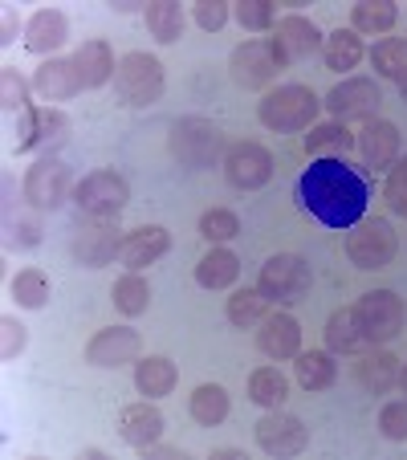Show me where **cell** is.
<instances>
[{
  "label": "cell",
  "mask_w": 407,
  "mask_h": 460,
  "mask_svg": "<svg viewBox=\"0 0 407 460\" xmlns=\"http://www.w3.org/2000/svg\"><path fill=\"white\" fill-rule=\"evenodd\" d=\"M297 200L326 228H355L367 217L371 188L347 159H314L297 180Z\"/></svg>",
  "instance_id": "obj_1"
},
{
  "label": "cell",
  "mask_w": 407,
  "mask_h": 460,
  "mask_svg": "<svg viewBox=\"0 0 407 460\" xmlns=\"http://www.w3.org/2000/svg\"><path fill=\"white\" fill-rule=\"evenodd\" d=\"M167 151H172V159L180 167H188V172H208V167L225 164L228 139H225V130H220L212 119L188 114V119H175L172 122Z\"/></svg>",
  "instance_id": "obj_2"
},
{
  "label": "cell",
  "mask_w": 407,
  "mask_h": 460,
  "mask_svg": "<svg viewBox=\"0 0 407 460\" xmlns=\"http://www.w3.org/2000/svg\"><path fill=\"white\" fill-rule=\"evenodd\" d=\"M322 111V98L314 94L310 86H297V82H286V86L269 90L257 106L261 127H269L273 135H294V130L314 127Z\"/></svg>",
  "instance_id": "obj_3"
},
{
  "label": "cell",
  "mask_w": 407,
  "mask_h": 460,
  "mask_svg": "<svg viewBox=\"0 0 407 460\" xmlns=\"http://www.w3.org/2000/svg\"><path fill=\"white\" fill-rule=\"evenodd\" d=\"M164 61L151 53H127L114 70V98L130 111H147L164 98Z\"/></svg>",
  "instance_id": "obj_4"
},
{
  "label": "cell",
  "mask_w": 407,
  "mask_h": 460,
  "mask_svg": "<svg viewBox=\"0 0 407 460\" xmlns=\"http://www.w3.org/2000/svg\"><path fill=\"white\" fill-rule=\"evenodd\" d=\"M74 167L58 155H41L25 172V204L33 212H58L66 200H74Z\"/></svg>",
  "instance_id": "obj_5"
},
{
  "label": "cell",
  "mask_w": 407,
  "mask_h": 460,
  "mask_svg": "<svg viewBox=\"0 0 407 460\" xmlns=\"http://www.w3.org/2000/svg\"><path fill=\"white\" fill-rule=\"evenodd\" d=\"M310 281H314V273L297 252H278V257H269L265 265H261L257 289L273 305H297L310 294Z\"/></svg>",
  "instance_id": "obj_6"
},
{
  "label": "cell",
  "mask_w": 407,
  "mask_h": 460,
  "mask_svg": "<svg viewBox=\"0 0 407 460\" xmlns=\"http://www.w3.org/2000/svg\"><path fill=\"white\" fill-rule=\"evenodd\" d=\"M281 70H286V58L278 53V45H273V41H261V37H252V41H241L233 49V58H228V74H233V82L241 90H265V86H273Z\"/></svg>",
  "instance_id": "obj_7"
},
{
  "label": "cell",
  "mask_w": 407,
  "mask_h": 460,
  "mask_svg": "<svg viewBox=\"0 0 407 460\" xmlns=\"http://www.w3.org/2000/svg\"><path fill=\"white\" fill-rule=\"evenodd\" d=\"M122 252L119 217H86L74 233V261L82 270H102Z\"/></svg>",
  "instance_id": "obj_8"
},
{
  "label": "cell",
  "mask_w": 407,
  "mask_h": 460,
  "mask_svg": "<svg viewBox=\"0 0 407 460\" xmlns=\"http://www.w3.org/2000/svg\"><path fill=\"white\" fill-rule=\"evenodd\" d=\"M334 122H375L383 106V90L375 78H342L322 102Z\"/></svg>",
  "instance_id": "obj_9"
},
{
  "label": "cell",
  "mask_w": 407,
  "mask_h": 460,
  "mask_svg": "<svg viewBox=\"0 0 407 460\" xmlns=\"http://www.w3.org/2000/svg\"><path fill=\"white\" fill-rule=\"evenodd\" d=\"M74 204L82 217H119L130 204V183L119 172H90L74 188Z\"/></svg>",
  "instance_id": "obj_10"
},
{
  "label": "cell",
  "mask_w": 407,
  "mask_h": 460,
  "mask_svg": "<svg viewBox=\"0 0 407 460\" xmlns=\"http://www.w3.org/2000/svg\"><path fill=\"white\" fill-rule=\"evenodd\" d=\"M399 252V236L391 220H358L355 233L347 236V257L358 270H387Z\"/></svg>",
  "instance_id": "obj_11"
},
{
  "label": "cell",
  "mask_w": 407,
  "mask_h": 460,
  "mask_svg": "<svg viewBox=\"0 0 407 460\" xmlns=\"http://www.w3.org/2000/svg\"><path fill=\"white\" fill-rule=\"evenodd\" d=\"M355 310H358V322H363L371 347H387V342L403 331V322H407L403 297L391 294V289H371V294H363Z\"/></svg>",
  "instance_id": "obj_12"
},
{
  "label": "cell",
  "mask_w": 407,
  "mask_h": 460,
  "mask_svg": "<svg viewBox=\"0 0 407 460\" xmlns=\"http://www.w3.org/2000/svg\"><path fill=\"white\" fill-rule=\"evenodd\" d=\"M257 448L265 452V456H302L305 448H310V428L302 424L297 416H289V411H269V416L257 420Z\"/></svg>",
  "instance_id": "obj_13"
},
{
  "label": "cell",
  "mask_w": 407,
  "mask_h": 460,
  "mask_svg": "<svg viewBox=\"0 0 407 460\" xmlns=\"http://www.w3.org/2000/svg\"><path fill=\"white\" fill-rule=\"evenodd\" d=\"M70 135V114L61 106H29L21 114V139H17V155H29V151H45L66 143Z\"/></svg>",
  "instance_id": "obj_14"
},
{
  "label": "cell",
  "mask_w": 407,
  "mask_h": 460,
  "mask_svg": "<svg viewBox=\"0 0 407 460\" xmlns=\"http://www.w3.org/2000/svg\"><path fill=\"white\" fill-rule=\"evenodd\" d=\"M225 180L241 191H257L273 180V155L252 139H241L225 151Z\"/></svg>",
  "instance_id": "obj_15"
},
{
  "label": "cell",
  "mask_w": 407,
  "mask_h": 460,
  "mask_svg": "<svg viewBox=\"0 0 407 460\" xmlns=\"http://www.w3.org/2000/svg\"><path fill=\"white\" fill-rule=\"evenodd\" d=\"M139 358H143V339L130 326H106L86 347L90 367H127V363H139Z\"/></svg>",
  "instance_id": "obj_16"
},
{
  "label": "cell",
  "mask_w": 407,
  "mask_h": 460,
  "mask_svg": "<svg viewBox=\"0 0 407 460\" xmlns=\"http://www.w3.org/2000/svg\"><path fill=\"white\" fill-rule=\"evenodd\" d=\"M269 41L278 45V53L286 58V66H294V61H305L314 58V53H322V29L314 25L310 17H302V13H289V17H281L278 25H273V37Z\"/></svg>",
  "instance_id": "obj_17"
},
{
  "label": "cell",
  "mask_w": 407,
  "mask_h": 460,
  "mask_svg": "<svg viewBox=\"0 0 407 460\" xmlns=\"http://www.w3.org/2000/svg\"><path fill=\"white\" fill-rule=\"evenodd\" d=\"M82 86L78 78V66H74V58H45L41 66H37L33 74V94L41 98V102H70Z\"/></svg>",
  "instance_id": "obj_18"
},
{
  "label": "cell",
  "mask_w": 407,
  "mask_h": 460,
  "mask_svg": "<svg viewBox=\"0 0 407 460\" xmlns=\"http://www.w3.org/2000/svg\"><path fill=\"white\" fill-rule=\"evenodd\" d=\"M257 350L265 358H273V363L302 355V326H297L294 314H269L257 331Z\"/></svg>",
  "instance_id": "obj_19"
},
{
  "label": "cell",
  "mask_w": 407,
  "mask_h": 460,
  "mask_svg": "<svg viewBox=\"0 0 407 460\" xmlns=\"http://www.w3.org/2000/svg\"><path fill=\"white\" fill-rule=\"evenodd\" d=\"M399 147H403L399 143V127L387 119H375L358 130V155H363V164L371 172H391L399 164Z\"/></svg>",
  "instance_id": "obj_20"
},
{
  "label": "cell",
  "mask_w": 407,
  "mask_h": 460,
  "mask_svg": "<svg viewBox=\"0 0 407 460\" xmlns=\"http://www.w3.org/2000/svg\"><path fill=\"white\" fill-rule=\"evenodd\" d=\"M167 249H172V233H167L164 225H143L122 236L119 261L130 273H139V270H147V265H155L159 257H167Z\"/></svg>",
  "instance_id": "obj_21"
},
{
  "label": "cell",
  "mask_w": 407,
  "mask_h": 460,
  "mask_svg": "<svg viewBox=\"0 0 407 460\" xmlns=\"http://www.w3.org/2000/svg\"><path fill=\"white\" fill-rule=\"evenodd\" d=\"M164 428H167L164 411H159L151 400L127 403V408H122V416H119V436H122V440H127L135 452L147 448V444H155V440H164Z\"/></svg>",
  "instance_id": "obj_22"
},
{
  "label": "cell",
  "mask_w": 407,
  "mask_h": 460,
  "mask_svg": "<svg viewBox=\"0 0 407 460\" xmlns=\"http://www.w3.org/2000/svg\"><path fill=\"white\" fill-rule=\"evenodd\" d=\"M70 41V17L61 9H37L25 25V49L37 58H49L53 49Z\"/></svg>",
  "instance_id": "obj_23"
},
{
  "label": "cell",
  "mask_w": 407,
  "mask_h": 460,
  "mask_svg": "<svg viewBox=\"0 0 407 460\" xmlns=\"http://www.w3.org/2000/svg\"><path fill=\"white\" fill-rule=\"evenodd\" d=\"M326 350H334V355H367V350H375L371 339H367V331H363V322H358L355 305H342V310L330 314Z\"/></svg>",
  "instance_id": "obj_24"
},
{
  "label": "cell",
  "mask_w": 407,
  "mask_h": 460,
  "mask_svg": "<svg viewBox=\"0 0 407 460\" xmlns=\"http://www.w3.org/2000/svg\"><path fill=\"white\" fill-rule=\"evenodd\" d=\"M74 66H78V78L86 90H102L106 82H114V70H119V61H114V49L94 37V41H82L78 53H74Z\"/></svg>",
  "instance_id": "obj_25"
},
{
  "label": "cell",
  "mask_w": 407,
  "mask_h": 460,
  "mask_svg": "<svg viewBox=\"0 0 407 460\" xmlns=\"http://www.w3.org/2000/svg\"><path fill=\"white\" fill-rule=\"evenodd\" d=\"M358 147V135H350L347 122H318L305 135V155L310 159H347Z\"/></svg>",
  "instance_id": "obj_26"
},
{
  "label": "cell",
  "mask_w": 407,
  "mask_h": 460,
  "mask_svg": "<svg viewBox=\"0 0 407 460\" xmlns=\"http://www.w3.org/2000/svg\"><path fill=\"white\" fill-rule=\"evenodd\" d=\"M236 278H241V257L225 244H212V252H204L196 265V281L204 289H228Z\"/></svg>",
  "instance_id": "obj_27"
},
{
  "label": "cell",
  "mask_w": 407,
  "mask_h": 460,
  "mask_svg": "<svg viewBox=\"0 0 407 460\" xmlns=\"http://www.w3.org/2000/svg\"><path fill=\"white\" fill-rule=\"evenodd\" d=\"M294 375L305 391H326L338 383V363H334V350H302L294 358Z\"/></svg>",
  "instance_id": "obj_28"
},
{
  "label": "cell",
  "mask_w": 407,
  "mask_h": 460,
  "mask_svg": "<svg viewBox=\"0 0 407 460\" xmlns=\"http://www.w3.org/2000/svg\"><path fill=\"white\" fill-rule=\"evenodd\" d=\"M399 358L391 350H367L363 363H358V383H363L371 395H387L391 387L399 383Z\"/></svg>",
  "instance_id": "obj_29"
},
{
  "label": "cell",
  "mask_w": 407,
  "mask_h": 460,
  "mask_svg": "<svg viewBox=\"0 0 407 460\" xmlns=\"http://www.w3.org/2000/svg\"><path fill=\"white\" fill-rule=\"evenodd\" d=\"M135 387L147 400H159V395H172L175 387V363L164 355H147L135 363Z\"/></svg>",
  "instance_id": "obj_30"
},
{
  "label": "cell",
  "mask_w": 407,
  "mask_h": 460,
  "mask_svg": "<svg viewBox=\"0 0 407 460\" xmlns=\"http://www.w3.org/2000/svg\"><path fill=\"white\" fill-rule=\"evenodd\" d=\"M111 302H114V310H119L122 318H143V314H147V305H151V281L143 278V273H130L127 270L119 281H114Z\"/></svg>",
  "instance_id": "obj_31"
},
{
  "label": "cell",
  "mask_w": 407,
  "mask_h": 460,
  "mask_svg": "<svg viewBox=\"0 0 407 460\" xmlns=\"http://www.w3.org/2000/svg\"><path fill=\"white\" fill-rule=\"evenodd\" d=\"M188 411H191V420H196L199 428L225 424L228 420V391L220 387V383H199V387L191 391Z\"/></svg>",
  "instance_id": "obj_32"
},
{
  "label": "cell",
  "mask_w": 407,
  "mask_h": 460,
  "mask_svg": "<svg viewBox=\"0 0 407 460\" xmlns=\"http://www.w3.org/2000/svg\"><path fill=\"white\" fill-rule=\"evenodd\" d=\"M322 61H326V70H338V74L355 70L358 61H363V37L355 29H334L322 41Z\"/></svg>",
  "instance_id": "obj_33"
},
{
  "label": "cell",
  "mask_w": 407,
  "mask_h": 460,
  "mask_svg": "<svg viewBox=\"0 0 407 460\" xmlns=\"http://www.w3.org/2000/svg\"><path fill=\"white\" fill-rule=\"evenodd\" d=\"M249 400L265 411H278L281 403L289 400V379L278 367H257V371L249 375Z\"/></svg>",
  "instance_id": "obj_34"
},
{
  "label": "cell",
  "mask_w": 407,
  "mask_h": 460,
  "mask_svg": "<svg viewBox=\"0 0 407 460\" xmlns=\"http://www.w3.org/2000/svg\"><path fill=\"white\" fill-rule=\"evenodd\" d=\"M399 21V9L395 0H358L355 9H350V29H355L358 37L363 33H391Z\"/></svg>",
  "instance_id": "obj_35"
},
{
  "label": "cell",
  "mask_w": 407,
  "mask_h": 460,
  "mask_svg": "<svg viewBox=\"0 0 407 460\" xmlns=\"http://www.w3.org/2000/svg\"><path fill=\"white\" fill-rule=\"evenodd\" d=\"M143 21H147L151 37L159 45H175L183 37V9L175 0H155V4H143Z\"/></svg>",
  "instance_id": "obj_36"
},
{
  "label": "cell",
  "mask_w": 407,
  "mask_h": 460,
  "mask_svg": "<svg viewBox=\"0 0 407 460\" xmlns=\"http://www.w3.org/2000/svg\"><path fill=\"white\" fill-rule=\"evenodd\" d=\"M269 297L261 294V289H236L233 297H228V305H225V314H228V322H233L236 331H252V326H261V322L269 318Z\"/></svg>",
  "instance_id": "obj_37"
},
{
  "label": "cell",
  "mask_w": 407,
  "mask_h": 460,
  "mask_svg": "<svg viewBox=\"0 0 407 460\" xmlns=\"http://www.w3.org/2000/svg\"><path fill=\"white\" fill-rule=\"evenodd\" d=\"M371 66L379 78L403 82L407 78V41L403 37H383V41L371 49Z\"/></svg>",
  "instance_id": "obj_38"
},
{
  "label": "cell",
  "mask_w": 407,
  "mask_h": 460,
  "mask_svg": "<svg viewBox=\"0 0 407 460\" xmlns=\"http://www.w3.org/2000/svg\"><path fill=\"white\" fill-rule=\"evenodd\" d=\"M9 289L17 297V305H25V310H45V302H49V278L41 270H21Z\"/></svg>",
  "instance_id": "obj_39"
},
{
  "label": "cell",
  "mask_w": 407,
  "mask_h": 460,
  "mask_svg": "<svg viewBox=\"0 0 407 460\" xmlns=\"http://www.w3.org/2000/svg\"><path fill=\"white\" fill-rule=\"evenodd\" d=\"M4 244L9 249H33V244H41V212L37 217H21V212L4 208Z\"/></svg>",
  "instance_id": "obj_40"
},
{
  "label": "cell",
  "mask_w": 407,
  "mask_h": 460,
  "mask_svg": "<svg viewBox=\"0 0 407 460\" xmlns=\"http://www.w3.org/2000/svg\"><path fill=\"white\" fill-rule=\"evenodd\" d=\"M199 236L208 244H228L233 236H241V217L233 208H208L199 217Z\"/></svg>",
  "instance_id": "obj_41"
},
{
  "label": "cell",
  "mask_w": 407,
  "mask_h": 460,
  "mask_svg": "<svg viewBox=\"0 0 407 460\" xmlns=\"http://www.w3.org/2000/svg\"><path fill=\"white\" fill-rule=\"evenodd\" d=\"M233 17L241 21V29H252V33H265V29L278 25V4L273 0H236Z\"/></svg>",
  "instance_id": "obj_42"
},
{
  "label": "cell",
  "mask_w": 407,
  "mask_h": 460,
  "mask_svg": "<svg viewBox=\"0 0 407 460\" xmlns=\"http://www.w3.org/2000/svg\"><path fill=\"white\" fill-rule=\"evenodd\" d=\"M29 90H33V82L21 78L17 66H0V106L4 111H29Z\"/></svg>",
  "instance_id": "obj_43"
},
{
  "label": "cell",
  "mask_w": 407,
  "mask_h": 460,
  "mask_svg": "<svg viewBox=\"0 0 407 460\" xmlns=\"http://www.w3.org/2000/svg\"><path fill=\"white\" fill-rule=\"evenodd\" d=\"M228 13H233L228 0H196V4H191V17H196V25L204 29V33H220Z\"/></svg>",
  "instance_id": "obj_44"
},
{
  "label": "cell",
  "mask_w": 407,
  "mask_h": 460,
  "mask_svg": "<svg viewBox=\"0 0 407 460\" xmlns=\"http://www.w3.org/2000/svg\"><path fill=\"white\" fill-rule=\"evenodd\" d=\"M379 432L387 440H407V400H391L379 408Z\"/></svg>",
  "instance_id": "obj_45"
},
{
  "label": "cell",
  "mask_w": 407,
  "mask_h": 460,
  "mask_svg": "<svg viewBox=\"0 0 407 460\" xmlns=\"http://www.w3.org/2000/svg\"><path fill=\"white\" fill-rule=\"evenodd\" d=\"M25 342H29L25 322H17L13 314H4V318H0V358H17L21 350H25Z\"/></svg>",
  "instance_id": "obj_46"
},
{
  "label": "cell",
  "mask_w": 407,
  "mask_h": 460,
  "mask_svg": "<svg viewBox=\"0 0 407 460\" xmlns=\"http://www.w3.org/2000/svg\"><path fill=\"white\" fill-rule=\"evenodd\" d=\"M383 200L395 217H407V175L399 172V164L387 172V188H383Z\"/></svg>",
  "instance_id": "obj_47"
},
{
  "label": "cell",
  "mask_w": 407,
  "mask_h": 460,
  "mask_svg": "<svg viewBox=\"0 0 407 460\" xmlns=\"http://www.w3.org/2000/svg\"><path fill=\"white\" fill-rule=\"evenodd\" d=\"M143 460H183V448H175V444H147V448H139Z\"/></svg>",
  "instance_id": "obj_48"
},
{
  "label": "cell",
  "mask_w": 407,
  "mask_h": 460,
  "mask_svg": "<svg viewBox=\"0 0 407 460\" xmlns=\"http://www.w3.org/2000/svg\"><path fill=\"white\" fill-rule=\"evenodd\" d=\"M17 41V13L4 9V17H0V45H13Z\"/></svg>",
  "instance_id": "obj_49"
},
{
  "label": "cell",
  "mask_w": 407,
  "mask_h": 460,
  "mask_svg": "<svg viewBox=\"0 0 407 460\" xmlns=\"http://www.w3.org/2000/svg\"><path fill=\"white\" fill-rule=\"evenodd\" d=\"M212 460H244L241 448H212Z\"/></svg>",
  "instance_id": "obj_50"
},
{
  "label": "cell",
  "mask_w": 407,
  "mask_h": 460,
  "mask_svg": "<svg viewBox=\"0 0 407 460\" xmlns=\"http://www.w3.org/2000/svg\"><path fill=\"white\" fill-rule=\"evenodd\" d=\"M114 9H119V13H139V0H119Z\"/></svg>",
  "instance_id": "obj_51"
},
{
  "label": "cell",
  "mask_w": 407,
  "mask_h": 460,
  "mask_svg": "<svg viewBox=\"0 0 407 460\" xmlns=\"http://www.w3.org/2000/svg\"><path fill=\"white\" fill-rule=\"evenodd\" d=\"M399 387H403V395H407V363H403V371H399Z\"/></svg>",
  "instance_id": "obj_52"
},
{
  "label": "cell",
  "mask_w": 407,
  "mask_h": 460,
  "mask_svg": "<svg viewBox=\"0 0 407 460\" xmlns=\"http://www.w3.org/2000/svg\"><path fill=\"white\" fill-rule=\"evenodd\" d=\"M399 94H403V102H407V78H403V82H399Z\"/></svg>",
  "instance_id": "obj_53"
},
{
  "label": "cell",
  "mask_w": 407,
  "mask_h": 460,
  "mask_svg": "<svg viewBox=\"0 0 407 460\" xmlns=\"http://www.w3.org/2000/svg\"><path fill=\"white\" fill-rule=\"evenodd\" d=\"M399 172H403V175H407V159H403V164H399Z\"/></svg>",
  "instance_id": "obj_54"
}]
</instances>
